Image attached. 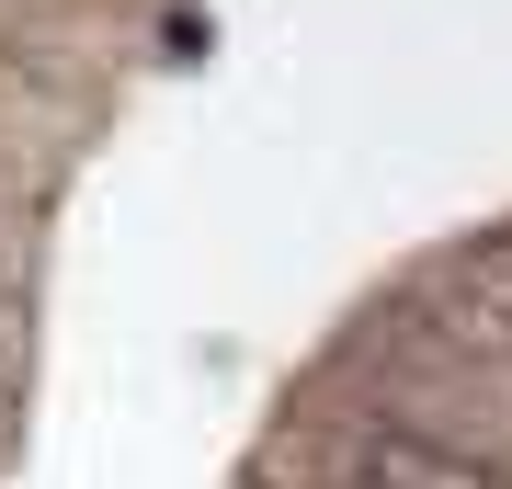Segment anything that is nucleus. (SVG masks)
Listing matches in <instances>:
<instances>
[{
  "label": "nucleus",
  "mask_w": 512,
  "mask_h": 489,
  "mask_svg": "<svg viewBox=\"0 0 512 489\" xmlns=\"http://www.w3.org/2000/svg\"><path fill=\"white\" fill-rule=\"evenodd\" d=\"M342 489H512V467L421 433V421H365V433H342Z\"/></svg>",
  "instance_id": "obj_1"
},
{
  "label": "nucleus",
  "mask_w": 512,
  "mask_h": 489,
  "mask_svg": "<svg viewBox=\"0 0 512 489\" xmlns=\"http://www.w3.org/2000/svg\"><path fill=\"white\" fill-rule=\"evenodd\" d=\"M0 308H12V296H0Z\"/></svg>",
  "instance_id": "obj_2"
}]
</instances>
